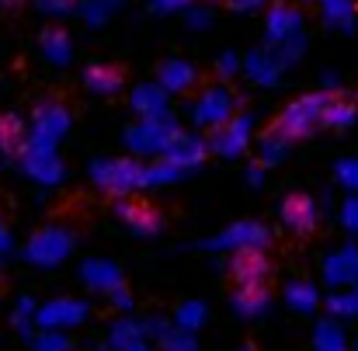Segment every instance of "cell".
Masks as SVG:
<instances>
[{
    "label": "cell",
    "mask_w": 358,
    "mask_h": 351,
    "mask_svg": "<svg viewBox=\"0 0 358 351\" xmlns=\"http://www.w3.org/2000/svg\"><path fill=\"white\" fill-rule=\"evenodd\" d=\"M285 220L296 230H310L313 227V206H310V199H289L285 202Z\"/></svg>",
    "instance_id": "1"
}]
</instances>
